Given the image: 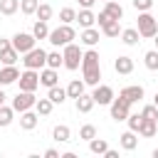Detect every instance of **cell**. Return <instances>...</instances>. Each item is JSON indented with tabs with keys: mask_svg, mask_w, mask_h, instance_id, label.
I'll return each instance as SVG.
<instances>
[{
	"mask_svg": "<svg viewBox=\"0 0 158 158\" xmlns=\"http://www.w3.org/2000/svg\"><path fill=\"white\" fill-rule=\"evenodd\" d=\"M81 74H84V81L89 86H96L101 79V62H99V52L94 47H89L81 57Z\"/></svg>",
	"mask_w": 158,
	"mask_h": 158,
	"instance_id": "1",
	"label": "cell"
},
{
	"mask_svg": "<svg viewBox=\"0 0 158 158\" xmlns=\"http://www.w3.org/2000/svg\"><path fill=\"white\" fill-rule=\"evenodd\" d=\"M49 44H54V47H64V44H69V42H74L77 40V32H74V27L72 25H59V27H54V30H49Z\"/></svg>",
	"mask_w": 158,
	"mask_h": 158,
	"instance_id": "2",
	"label": "cell"
},
{
	"mask_svg": "<svg viewBox=\"0 0 158 158\" xmlns=\"http://www.w3.org/2000/svg\"><path fill=\"white\" fill-rule=\"evenodd\" d=\"M62 57H64V67H67L69 72H74V69H79V67H81V57H84V52H81V47H79V44L69 42V44H64Z\"/></svg>",
	"mask_w": 158,
	"mask_h": 158,
	"instance_id": "3",
	"label": "cell"
},
{
	"mask_svg": "<svg viewBox=\"0 0 158 158\" xmlns=\"http://www.w3.org/2000/svg\"><path fill=\"white\" fill-rule=\"evenodd\" d=\"M22 64H25V69H42V67H47V52L42 47H32L30 52H25Z\"/></svg>",
	"mask_w": 158,
	"mask_h": 158,
	"instance_id": "4",
	"label": "cell"
},
{
	"mask_svg": "<svg viewBox=\"0 0 158 158\" xmlns=\"http://www.w3.org/2000/svg\"><path fill=\"white\" fill-rule=\"evenodd\" d=\"M109 106H111V118H114V121H126L128 114H131V101H128L123 94L114 96V101H111Z\"/></svg>",
	"mask_w": 158,
	"mask_h": 158,
	"instance_id": "5",
	"label": "cell"
},
{
	"mask_svg": "<svg viewBox=\"0 0 158 158\" xmlns=\"http://www.w3.org/2000/svg\"><path fill=\"white\" fill-rule=\"evenodd\" d=\"M138 32L146 40L156 37V32H158V17H153L151 12H141L138 15Z\"/></svg>",
	"mask_w": 158,
	"mask_h": 158,
	"instance_id": "6",
	"label": "cell"
},
{
	"mask_svg": "<svg viewBox=\"0 0 158 158\" xmlns=\"http://www.w3.org/2000/svg\"><path fill=\"white\" fill-rule=\"evenodd\" d=\"M35 104H37V96H35V91H17L15 94V99H12V109L17 111V114H22V111H27V109H35Z\"/></svg>",
	"mask_w": 158,
	"mask_h": 158,
	"instance_id": "7",
	"label": "cell"
},
{
	"mask_svg": "<svg viewBox=\"0 0 158 158\" xmlns=\"http://www.w3.org/2000/svg\"><path fill=\"white\" fill-rule=\"evenodd\" d=\"M12 47H15L20 54H25V52H30L32 47H37V40H35L32 32H15V35H12Z\"/></svg>",
	"mask_w": 158,
	"mask_h": 158,
	"instance_id": "8",
	"label": "cell"
},
{
	"mask_svg": "<svg viewBox=\"0 0 158 158\" xmlns=\"http://www.w3.org/2000/svg\"><path fill=\"white\" fill-rule=\"evenodd\" d=\"M17 84H20L22 91H35V89L40 86V72H37V69H25V72L20 74Z\"/></svg>",
	"mask_w": 158,
	"mask_h": 158,
	"instance_id": "9",
	"label": "cell"
},
{
	"mask_svg": "<svg viewBox=\"0 0 158 158\" xmlns=\"http://www.w3.org/2000/svg\"><path fill=\"white\" fill-rule=\"evenodd\" d=\"M91 96H94V101H96L99 106H109V104L114 101V89H111L109 84H96L94 91H91Z\"/></svg>",
	"mask_w": 158,
	"mask_h": 158,
	"instance_id": "10",
	"label": "cell"
},
{
	"mask_svg": "<svg viewBox=\"0 0 158 158\" xmlns=\"http://www.w3.org/2000/svg\"><path fill=\"white\" fill-rule=\"evenodd\" d=\"M20 79V72L15 64H2L0 69V86H7V84H15Z\"/></svg>",
	"mask_w": 158,
	"mask_h": 158,
	"instance_id": "11",
	"label": "cell"
},
{
	"mask_svg": "<svg viewBox=\"0 0 158 158\" xmlns=\"http://www.w3.org/2000/svg\"><path fill=\"white\" fill-rule=\"evenodd\" d=\"M57 81H59V74H57V69H52V67H42L40 69V84L42 86H57Z\"/></svg>",
	"mask_w": 158,
	"mask_h": 158,
	"instance_id": "12",
	"label": "cell"
},
{
	"mask_svg": "<svg viewBox=\"0 0 158 158\" xmlns=\"http://www.w3.org/2000/svg\"><path fill=\"white\" fill-rule=\"evenodd\" d=\"M74 106H77V111H79V114H89V111L96 106V101H94V96H91V94H81V96H77V99H74Z\"/></svg>",
	"mask_w": 158,
	"mask_h": 158,
	"instance_id": "13",
	"label": "cell"
},
{
	"mask_svg": "<svg viewBox=\"0 0 158 158\" xmlns=\"http://www.w3.org/2000/svg\"><path fill=\"white\" fill-rule=\"evenodd\" d=\"M37 121H40V114L32 111V109H27V111L20 114V126H22L25 131H32V128L37 126Z\"/></svg>",
	"mask_w": 158,
	"mask_h": 158,
	"instance_id": "14",
	"label": "cell"
},
{
	"mask_svg": "<svg viewBox=\"0 0 158 158\" xmlns=\"http://www.w3.org/2000/svg\"><path fill=\"white\" fill-rule=\"evenodd\" d=\"M77 22H79V27H81V30H84V27H94L96 15L91 12V7H81V10L77 12Z\"/></svg>",
	"mask_w": 158,
	"mask_h": 158,
	"instance_id": "15",
	"label": "cell"
},
{
	"mask_svg": "<svg viewBox=\"0 0 158 158\" xmlns=\"http://www.w3.org/2000/svg\"><path fill=\"white\" fill-rule=\"evenodd\" d=\"M79 42L86 44V47H96V44H99V30H94V27H84L81 35H79Z\"/></svg>",
	"mask_w": 158,
	"mask_h": 158,
	"instance_id": "16",
	"label": "cell"
},
{
	"mask_svg": "<svg viewBox=\"0 0 158 158\" xmlns=\"http://www.w3.org/2000/svg\"><path fill=\"white\" fill-rule=\"evenodd\" d=\"M114 69H116V74H131L133 72V59L126 57V54H121V57L114 59Z\"/></svg>",
	"mask_w": 158,
	"mask_h": 158,
	"instance_id": "17",
	"label": "cell"
},
{
	"mask_svg": "<svg viewBox=\"0 0 158 158\" xmlns=\"http://www.w3.org/2000/svg\"><path fill=\"white\" fill-rule=\"evenodd\" d=\"M141 32H138V27H126V30H121V42L123 44H128V47H136L141 40Z\"/></svg>",
	"mask_w": 158,
	"mask_h": 158,
	"instance_id": "18",
	"label": "cell"
},
{
	"mask_svg": "<svg viewBox=\"0 0 158 158\" xmlns=\"http://www.w3.org/2000/svg\"><path fill=\"white\" fill-rule=\"evenodd\" d=\"M121 94L133 104V101H141L146 91H143V86H141V84H131V86H123V89H121Z\"/></svg>",
	"mask_w": 158,
	"mask_h": 158,
	"instance_id": "19",
	"label": "cell"
},
{
	"mask_svg": "<svg viewBox=\"0 0 158 158\" xmlns=\"http://www.w3.org/2000/svg\"><path fill=\"white\" fill-rule=\"evenodd\" d=\"M158 133V121H153V118H143L141 121V128H138V136H143V138H153Z\"/></svg>",
	"mask_w": 158,
	"mask_h": 158,
	"instance_id": "20",
	"label": "cell"
},
{
	"mask_svg": "<svg viewBox=\"0 0 158 158\" xmlns=\"http://www.w3.org/2000/svg\"><path fill=\"white\" fill-rule=\"evenodd\" d=\"M118 143H121V148H123V151H133V148L138 146L136 131H131V128H128L126 133H121V136H118Z\"/></svg>",
	"mask_w": 158,
	"mask_h": 158,
	"instance_id": "21",
	"label": "cell"
},
{
	"mask_svg": "<svg viewBox=\"0 0 158 158\" xmlns=\"http://www.w3.org/2000/svg\"><path fill=\"white\" fill-rule=\"evenodd\" d=\"M84 86H86V81H84V79H72V81L67 84V96H69V99L81 96V94H84Z\"/></svg>",
	"mask_w": 158,
	"mask_h": 158,
	"instance_id": "22",
	"label": "cell"
},
{
	"mask_svg": "<svg viewBox=\"0 0 158 158\" xmlns=\"http://www.w3.org/2000/svg\"><path fill=\"white\" fill-rule=\"evenodd\" d=\"M104 12H106L111 20H121V17H123V7H121L116 0H109V2L104 5Z\"/></svg>",
	"mask_w": 158,
	"mask_h": 158,
	"instance_id": "23",
	"label": "cell"
},
{
	"mask_svg": "<svg viewBox=\"0 0 158 158\" xmlns=\"http://www.w3.org/2000/svg\"><path fill=\"white\" fill-rule=\"evenodd\" d=\"M52 138H54L57 143H67V141L72 138V131H69V126H64V123L54 126V131H52Z\"/></svg>",
	"mask_w": 158,
	"mask_h": 158,
	"instance_id": "24",
	"label": "cell"
},
{
	"mask_svg": "<svg viewBox=\"0 0 158 158\" xmlns=\"http://www.w3.org/2000/svg\"><path fill=\"white\" fill-rule=\"evenodd\" d=\"M47 96H49L52 104H64V99H67V89H62L59 84H57V86H49Z\"/></svg>",
	"mask_w": 158,
	"mask_h": 158,
	"instance_id": "25",
	"label": "cell"
},
{
	"mask_svg": "<svg viewBox=\"0 0 158 158\" xmlns=\"http://www.w3.org/2000/svg\"><path fill=\"white\" fill-rule=\"evenodd\" d=\"M17 10H20V0H0V15L10 17V15H15Z\"/></svg>",
	"mask_w": 158,
	"mask_h": 158,
	"instance_id": "26",
	"label": "cell"
},
{
	"mask_svg": "<svg viewBox=\"0 0 158 158\" xmlns=\"http://www.w3.org/2000/svg\"><path fill=\"white\" fill-rule=\"evenodd\" d=\"M101 32H104L106 37H118V35H121V25H118V20H109V22H104V25H101Z\"/></svg>",
	"mask_w": 158,
	"mask_h": 158,
	"instance_id": "27",
	"label": "cell"
},
{
	"mask_svg": "<svg viewBox=\"0 0 158 158\" xmlns=\"http://www.w3.org/2000/svg\"><path fill=\"white\" fill-rule=\"evenodd\" d=\"M32 35H35V40H47V37H49V27H47V22H44V20H37L35 27H32Z\"/></svg>",
	"mask_w": 158,
	"mask_h": 158,
	"instance_id": "28",
	"label": "cell"
},
{
	"mask_svg": "<svg viewBox=\"0 0 158 158\" xmlns=\"http://www.w3.org/2000/svg\"><path fill=\"white\" fill-rule=\"evenodd\" d=\"M52 109H54V104L49 101V96H47V99H37V104H35V111H37L40 116H49Z\"/></svg>",
	"mask_w": 158,
	"mask_h": 158,
	"instance_id": "29",
	"label": "cell"
},
{
	"mask_svg": "<svg viewBox=\"0 0 158 158\" xmlns=\"http://www.w3.org/2000/svg\"><path fill=\"white\" fill-rule=\"evenodd\" d=\"M89 151L96 153V156H104V153L109 151V143H106L104 138H91V141H89Z\"/></svg>",
	"mask_w": 158,
	"mask_h": 158,
	"instance_id": "30",
	"label": "cell"
},
{
	"mask_svg": "<svg viewBox=\"0 0 158 158\" xmlns=\"http://www.w3.org/2000/svg\"><path fill=\"white\" fill-rule=\"evenodd\" d=\"M12 118H15V109L2 104V106H0V126H2V128H5V126H10V123H12Z\"/></svg>",
	"mask_w": 158,
	"mask_h": 158,
	"instance_id": "31",
	"label": "cell"
},
{
	"mask_svg": "<svg viewBox=\"0 0 158 158\" xmlns=\"http://www.w3.org/2000/svg\"><path fill=\"white\" fill-rule=\"evenodd\" d=\"M47 67H52V69H59V67H64V57H62V52H47Z\"/></svg>",
	"mask_w": 158,
	"mask_h": 158,
	"instance_id": "32",
	"label": "cell"
},
{
	"mask_svg": "<svg viewBox=\"0 0 158 158\" xmlns=\"http://www.w3.org/2000/svg\"><path fill=\"white\" fill-rule=\"evenodd\" d=\"M143 64H146V69L156 72V69H158V49H151V52H146V54H143Z\"/></svg>",
	"mask_w": 158,
	"mask_h": 158,
	"instance_id": "33",
	"label": "cell"
},
{
	"mask_svg": "<svg viewBox=\"0 0 158 158\" xmlns=\"http://www.w3.org/2000/svg\"><path fill=\"white\" fill-rule=\"evenodd\" d=\"M37 20H44V22H49L52 20V15H54V10H52V5H47V2H40V7H37Z\"/></svg>",
	"mask_w": 158,
	"mask_h": 158,
	"instance_id": "34",
	"label": "cell"
},
{
	"mask_svg": "<svg viewBox=\"0 0 158 158\" xmlns=\"http://www.w3.org/2000/svg\"><path fill=\"white\" fill-rule=\"evenodd\" d=\"M40 7V0H20V12L22 15H35Z\"/></svg>",
	"mask_w": 158,
	"mask_h": 158,
	"instance_id": "35",
	"label": "cell"
},
{
	"mask_svg": "<svg viewBox=\"0 0 158 158\" xmlns=\"http://www.w3.org/2000/svg\"><path fill=\"white\" fill-rule=\"evenodd\" d=\"M17 54H20V52H17L15 47H7L5 52H0V62H2V64H15V62H17Z\"/></svg>",
	"mask_w": 158,
	"mask_h": 158,
	"instance_id": "36",
	"label": "cell"
},
{
	"mask_svg": "<svg viewBox=\"0 0 158 158\" xmlns=\"http://www.w3.org/2000/svg\"><path fill=\"white\" fill-rule=\"evenodd\" d=\"M59 20H62L64 25H72V22L77 20V10H74V7H62V10H59Z\"/></svg>",
	"mask_w": 158,
	"mask_h": 158,
	"instance_id": "37",
	"label": "cell"
},
{
	"mask_svg": "<svg viewBox=\"0 0 158 158\" xmlns=\"http://www.w3.org/2000/svg\"><path fill=\"white\" fill-rule=\"evenodd\" d=\"M79 138H84V141L96 138V126H94V123H84V126L79 128Z\"/></svg>",
	"mask_w": 158,
	"mask_h": 158,
	"instance_id": "38",
	"label": "cell"
},
{
	"mask_svg": "<svg viewBox=\"0 0 158 158\" xmlns=\"http://www.w3.org/2000/svg\"><path fill=\"white\" fill-rule=\"evenodd\" d=\"M141 116H143V118H153V121H158V106H156V104H146V106L141 109Z\"/></svg>",
	"mask_w": 158,
	"mask_h": 158,
	"instance_id": "39",
	"label": "cell"
},
{
	"mask_svg": "<svg viewBox=\"0 0 158 158\" xmlns=\"http://www.w3.org/2000/svg\"><path fill=\"white\" fill-rule=\"evenodd\" d=\"M141 121H143V116H141V114H128V118H126L128 128H131V131H136V133H138V128H141Z\"/></svg>",
	"mask_w": 158,
	"mask_h": 158,
	"instance_id": "40",
	"label": "cell"
},
{
	"mask_svg": "<svg viewBox=\"0 0 158 158\" xmlns=\"http://www.w3.org/2000/svg\"><path fill=\"white\" fill-rule=\"evenodd\" d=\"M133 7H136L138 12H148V10L153 7V0H133Z\"/></svg>",
	"mask_w": 158,
	"mask_h": 158,
	"instance_id": "41",
	"label": "cell"
},
{
	"mask_svg": "<svg viewBox=\"0 0 158 158\" xmlns=\"http://www.w3.org/2000/svg\"><path fill=\"white\" fill-rule=\"evenodd\" d=\"M109 20H111V17H109V15H106V12H104V10H101V12H99V15H96V22H99V27H101V25H104V22H109Z\"/></svg>",
	"mask_w": 158,
	"mask_h": 158,
	"instance_id": "42",
	"label": "cell"
},
{
	"mask_svg": "<svg viewBox=\"0 0 158 158\" xmlns=\"http://www.w3.org/2000/svg\"><path fill=\"white\" fill-rule=\"evenodd\" d=\"M7 47H12V40H5V37H0V52H5Z\"/></svg>",
	"mask_w": 158,
	"mask_h": 158,
	"instance_id": "43",
	"label": "cell"
},
{
	"mask_svg": "<svg viewBox=\"0 0 158 158\" xmlns=\"http://www.w3.org/2000/svg\"><path fill=\"white\" fill-rule=\"evenodd\" d=\"M44 158H59V151H54V148H47V151H44Z\"/></svg>",
	"mask_w": 158,
	"mask_h": 158,
	"instance_id": "44",
	"label": "cell"
},
{
	"mask_svg": "<svg viewBox=\"0 0 158 158\" xmlns=\"http://www.w3.org/2000/svg\"><path fill=\"white\" fill-rule=\"evenodd\" d=\"M74 2H79V5H81V7H91V5H94V2H96V0H74Z\"/></svg>",
	"mask_w": 158,
	"mask_h": 158,
	"instance_id": "45",
	"label": "cell"
},
{
	"mask_svg": "<svg viewBox=\"0 0 158 158\" xmlns=\"http://www.w3.org/2000/svg\"><path fill=\"white\" fill-rule=\"evenodd\" d=\"M104 156H106V158H118V151H114V148H109V151H106Z\"/></svg>",
	"mask_w": 158,
	"mask_h": 158,
	"instance_id": "46",
	"label": "cell"
},
{
	"mask_svg": "<svg viewBox=\"0 0 158 158\" xmlns=\"http://www.w3.org/2000/svg\"><path fill=\"white\" fill-rule=\"evenodd\" d=\"M5 99H7V96H5V91H2V89H0V106H2V104H5Z\"/></svg>",
	"mask_w": 158,
	"mask_h": 158,
	"instance_id": "47",
	"label": "cell"
},
{
	"mask_svg": "<svg viewBox=\"0 0 158 158\" xmlns=\"http://www.w3.org/2000/svg\"><path fill=\"white\" fill-rule=\"evenodd\" d=\"M153 104H156V106H158V91H156V96H153Z\"/></svg>",
	"mask_w": 158,
	"mask_h": 158,
	"instance_id": "48",
	"label": "cell"
},
{
	"mask_svg": "<svg viewBox=\"0 0 158 158\" xmlns=\"http://www.w3.org/2000/svg\"><path fill=\"white\" fill-rule=\"evenodd\" d=\"M153 42H156V49H158V32H156V37H153Z\"/></svg>",
	"mask_w": 158,
	"mask_h": 158,
	"instance_id": "49",
	"label": "cell"
},
{
	"mask_svg": "<svg viewBox=\"0 0 158 158\" xmlns=\"http://www.w3.org/2000/svg\"><path fill=\"white\" fill-rule=\"evenodd\" d=\"M153 158H158V148H156V151H153Z\"/></svg>",
	"mask_w": 158,
	"mask_h": 158,
	"instance_id": "50",
	"label": "cell"
},
{
	"mask_svg": "<svg viewBox=\"0 0 158 158\" xmlns=\"http://www.w3.org/2000/svg\"><path fill=\"white\" fill-rule=\"evenodd\" d=\"M101 2H109V0H101Z\"/></svg>",
	"mask_w": 158,
	"mask_h": 158,
	"instance_id": "51",
	"label": "cell"
}]
</instances>
